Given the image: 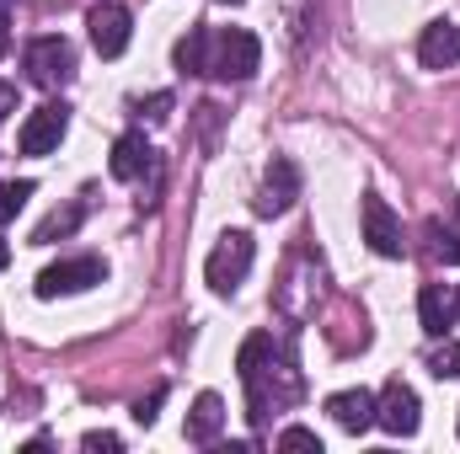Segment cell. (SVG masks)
<instances>
[{
    "label": "cell",
    "instance_id": "19",
    "mask_svg": "<svg viewBox=\"0 0 460 454\" xmlns=\"http://www.w3.org/2000/svg\"><path fill=\"white\" fill-rule=\"evenodd\" d=\"M134 113L145 118V123H166V118H172V92H150Z\"/></svg>",
    "mask_w": 460,
    "mask_h": 454
},
{
    "label": "cell",
    "instance_id": "12",
    "mask_svg": "<svg viewBox=\"0 0 460 454\" xmlns=\"http://www.w3.org/2000/svg\"><path fill=\"white\" fill-rule=\"evenodd\" d=\"M150 161H155L150 139H145V134H123V139L113 144V161H108V166H113L118 182H139V177L150 171Z\"/></svg>",
    "mask_w": 460,
    "mask_h": 454
},
{
    "label": "cell",
    "instance_id": "27",
    "mask_svg": "<svg viewBox=\"0 0 460 454\" xmlns=\"http://www.w3.org/2000/svg\"><path fill=\"white\" fill-rule=\"evenodd\" d=\"M0 11H11V0H0Z\"/></svg>",
    "mask_w": 460,
    "mask_h": 454
},
{
    "label": "cell",
    "instance_id": "1",
    "mask_svg": "<svg viewBox=\"0 0 460 454\" xmlns=\"http://www.w3.org/2000/svg\"><path fill=\"white\" fill-rule=\"evenodd\" d=\"M252 257H257L252 235H246V230H226V235H220V246H215V251H209V262H204L209 289H215V294H235V289H241V278L252 273Z\"/></svg>",
    "mask_w": 460,
    "mask_h": 454
},
{
    "label": "cell",
    "instance_id": "5",
    "mask_svg": "<svg viewBox=\"0 0 460 454\" xmlns=\"http://www.w3.org/2000/svg\"><path fill=\"white\" fill-rule=\"evenodd\" d=\"M65 128H70V108L65 102H43L38 113H27V123L16 128V150L22 155H54L59 139H65Z\"/></svg>",
    "mask_w": 460,
    "mask_h": 454
},
{
    "label": "cell",
    "instance_id": "26",
    "mask_svg": "<svg viewBox=\"0 0 460 454\" xmlns=\"http://www.w3.org/2000/svg\"><path fill=\"white\" fill-rule=\"evenodd\" d=\"M450 305H456V321H460V284H456V300H450Z\"/></svg>",
    "mask_w": 460,
    "mask_h": 454
},
{
    "label": "cell",
    "instance_id": "23",
    "mask_svg": "<svg viewBox=\"0 0 460 454\" xmlns=\"http://www.w3.org/2000/svg\"><path fill=\"white\" fill-rule=\"evenodd\" d=\"M81 450H123V444H118V433H86Z\"/></svg>",
    "mask_w": 460,
    "mask_h": 454
},
{
    "label": "cell",
    "instance_id": "6",
    "mask_svg": "<svg viewBox=\"0 0 460 454\" xmlns=\"http://www.w3.org/2000/svg\"><path fill=\"white\" fill-rule=\"evenodd\" d=\"M86 27H92V48H97L102 59H118V54L128 48L134 16H128V5H118V0H97V5L86 11Z\"/></svg>",
    "mask_w": 460,
    "mask_h": 454
},
{
    "label": "cell",
    "instance_id": "16",
    "mask_svg": "<svg viewBox=\"0 0 460 454\" xmlns=\"http://www.w3.org/2000/svg\"><path fill=\"white\" fill-rule=\"evenodd\" d=\"M81 214H86L81 204H65V209H54V214H49L43 225L32 230V246H54V240H65L70 230L81 225Z\"/></svg>",
    "mask_w": 460,
    "mask_h": 454
},
{
    "label": "cell",
    "instance_id": "11",
    "mask_svg": "<svg viewBox=\"0 0 460 454\" xmlns=\"http://www.w3.org/2000/svg\"><path fill=\"white\" fill-rule=\"evenodd\" d=\"M327 412H332V423L343 428V433H364V428H375V396L358 385V390H338V396H327Z\"/></svg>",
    "mask_w": 460,
    "mask_h": 454
},
{
    "label": "cell",
    "instance_id": "4",
    "mask_svg": "<svg viewBox=\"0 0 460 454\" xmlns=\"http://www.w3.org/2000/svg\"><path fill=\"white\" fill-rule=\"evenodd\" d=\"M70 75H75V48H70V38L49 32V38H38V43L27 48V81H32V86L54 92V86H65Z\"/></svg>",
    "mask_w": 460,
    "mask_h": 454
},
{
    "label": "cell",
    "instance_id": "2",
    "mask_svg": "<svg viewBox=\"0 0 460 454\" xmlns=\"http://www.w3.org/2000/svg\"><path fill=\"white\" fill-rule=\"evenodd\" d=\"M257 65H262V43H257L246 27L215 32V59H209V75H215V81H252Z\"/></svg>",
    "mask_w": 460,
    "mask_h": 454
},
{
    "label": "cell",
    "instance_id": "24",
    "mask_svg": "<svg viewBox=\"0 0 460 454\" xmlns=\"http://www.w3.org/2000/svg\"><path fill=\"white\" fill-rule=\"evenodd\" d=\"M11 54V11H0V59Z\"/></svg>",
    "mask_w": 460,
    "mask_h": 454
},
{
    "label": "cell",
    "instance_id": "8",
    "mask_svg": "<svg viewBox=\"0 0 460 454\" xmlns=\"http://www.w3.org/2000/svg\"><path fill=\"white\" fill-rule=\"evenodd\" d=\"M364 240L375 257H402L407 240H402V220L391 214V204L380 193H364Z\"/></svg>",
    "mask_w": 460,
    "mask_h": 454
},
{
    "label": "cell",
    "instance_id": "13",
    "mask_svg": "<svg viewBox=\"0 0 460 454\" xmlns=\"http://www.w3.org/2000/svg\"><path fill=\"white\" fill-rule=\"evenodd\" d=\"M220 428H226V401L215 390H204L193 401V412H188V444H215Z\"/></svg>",
    "mask_w": 460,
    "mask_h": 454
},
{
    "label": "cell",
    "instance_id": "15",
    "mask_svg": "<svg viewBox=\"0 0 460 454\" xmlns=\"http://www.w3.org/2000/svg\"><path fill=\"white\" fill-rule=\"evenodd\" d=\"M209 59H215V32L209 27H188V38L177 43V70L209 75Z\"/></svg>",
    "mask_w": 460,
    "mask_h": 454
},
{
    "label": "cell",
    "instance_id": "14",
    "mask_svg": "<svg viewBox=\"0 0 460 454\" xmlns=\"http://www.w3.org/2000/svg\"><path fill=\"white\" fill-rule=\"evenodd\" d=\"M418 321H423V332H429L434 342L450 337V327H456V305L445 300L439 284H423V289H418Z\"/></svg>",
    "mask_w": 460,
    "mask_h": 454
},
{
    "label": "cell",
    "instance_id": "18",
    "mask_svg": "<svg viewBox=\"0 0 460 454\" xmlns=\"http://www.w3.org/2000/svg\"><path fill=\"white\" fill-rule=\"evenodd\" d=\"M27 198H32V182H27V177H22V182H0V225L16 220V214L27 209Z\"/></svg>",
    "mask_w": 460,
    "mask_h": 454
},
{
    "label": "cell",
    "instance_id": "3",
    "mask_svg": "<svg viewBox=\"0 0 460 454\" xmlns=\"http://www.w3.org/2000/svg\"><path fill=\"white\" fill-rule=\"evenodd\" d=\"M108 278V262L102 257H65L54 267L38 273V300H59V294H86Z\"/></svg>",
    "mask_w": 460,
    "mask_h": 454
},
{
    "label": "cell",
    "instance_id": "17",
    "mask_svg": "<svg viewBox=\"0 0 460 454\" xmlns=\"http://www.w3.org/2000/svg\"><path fill=\"white\" fill-rule=\"evenodd\" d=\"M429 374L434 380H460V342L439 337V347L429 353Z\"/></svg>",
    "mask_w": 460,
    "mask_h": 454
},
{
    "label": "cell",
    "instance_id": "22",
    "mask_svg": "<svg viewBox=\"0 0 460 454\" xmlns=\"http://www.w3.org/2000/svg\"><path fill=\"white\" fill-rule=\"evenodd\" d=\"M161 401H166V390H150V401H139V406H134V423H139V428H150V423H155V406H161Z\"/></svg>",
    "mask_w": 460,
    "mask_h": 454
},
{
    "label": "cell",
    "instance_id": "25",
    "mask_svg": "<svg viewBox=\"0 0 460 454\" xmlns=\"http://www.w3.org/2000/svg\"><path fill=\"white\" fill-rule=\"evenodd\" d=\"M5 262H11V246H5V240H0V273H5Z\"/></svg>",
    "mask_w": 460,
    "mask_h": 454
},
{
    "label": "cell",
    "instance_id": "20",
    "mask_svg": "<svg viewBox=\"0 0 460 454\" xmlns=\"http://www.w3.org/2000/svg\"><path fill=\"white\" fill-rule=\"evenodd\" d=\"M279 450H316L322 454V439H316L311 428H284V433H279Z\"/></svg>",
    "mask_w": 460,
    "mask_h": 454
},
{
    "label": "cell",
    "instance_id": "28",
    "mask_svg": "<svg viewBox=\"0 0 460 454\" xmlns=\"http://www.w3.org/2000/svg\"><path fill=\"white\" fill-rule=\"evenodd\" d=\"M226 5H241V0H226Z\"/></svg>",
    "mask_w": 460,
    "mask_h": 454
},
{
    "label": "cell",
    "instance_id": "21",
    "mask_svg": "<svg viewBox=\"0 0 460 454\" xmlns=\"http://www.w3.org/2000/svg\"><path fill=\"white\" fill-rule=\"evenodd\" d=\"M429 240H434V257H445V262H460V240L450 235V230L429 225Z\"/></svg>",
    "mask_w": 460,
    "mask_h": 454
},
{
    "label": "cell",
    "instance_id": "9",
    "mask_svg": "<svg viewBox=\"0 0 460 454\" xmlns=\"http://www.w3.org/2000/svg\"><path fill=\"white\" fill-rule=\"evenodd\" d=\"M295 198H300V171H295V161H289V155H279V161L268 166L262 193H257V214H262V220H279Z\"/></svg>",
    "mask_w": 460,
    "mask_h": 454
},
{
    "label": "cell",
    "instance_id": "7",
    "mask_svg": "<svg viewBox=\"0 0 460 454\" xmlns=\"http://www.w3.org/2000/svg\"><path fill=\"white\" fill-rule=\"evenodd\" d=\"M375 423L391 433V439H412L418 433V390L412 385H402V380H391L380 396H375Z\"/></svg>",
    "mask_w": 460,
    "mask_h": 454
},
{
    "label": "cell",
    "instance_id": "10",
    "mask_svg": "<svg viewBox=\"0 0 460 454\" xmlns=\"http://www.w3.org/2000/svg\"><path fill=\"white\" fill-rule=\"evenodd\" d=\"M418 59H423V70H450V65H460V27L456 22H429L423 38H418Z\"/></svg>",
    "mask_w": 460,
    "mask_h": 454
}]
</instances>
